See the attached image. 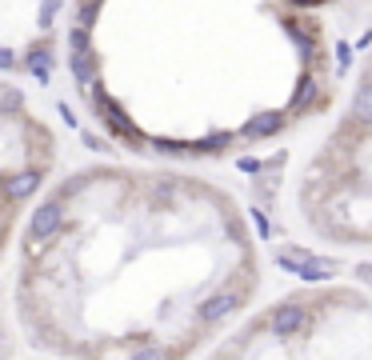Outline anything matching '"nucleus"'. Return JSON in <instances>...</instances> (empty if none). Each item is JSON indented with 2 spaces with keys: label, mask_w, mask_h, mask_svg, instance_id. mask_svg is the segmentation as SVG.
<instances>
[{
  "label": "nucleus",
  "mask_w": 372,
  "mask_h": 360,
  "mask_svg": "<svg viewBox=\"0 0 372 360\" xmlns=\"http://www.w3.org/2000/svg\"><path fill=\"white\" fill-rule=\"evenodd\" d=\"M300 216L324 245L372 248V49L300 177Z\"/></svg>",
  "instance_id": "1"
},
{
  "label": "nucleus",
  "mask_w": 372,
  "mask_h": 360,
  "mask_svg": "<svg viewBox=\"0 0 372 360\" xmlns=\"http://www.w3.org/2000/svg\"><path fill=\"white\" fill-rule=\"evenodd\" d=\"M129 360H168V357H164L161 348H136Z\"/></svg>",
  "instance_id": "6"
},
{
  "label": "nucleus",
  "mask_w": 372,
  "mask_h": 360,
  "mask_svg": "<svg viewBox=\"0 0 372 360\" xmlns=\"http://www.w3.org/2000/svg\"><path fill=\"white\" fill-rule=\"evenodd\" d=\"M8 60H13V56H8V49H0V68L8 65Z\"/></svg>",
  "instance_id": "7"
},
{
  "label": "nucleus",
  "mask_w": 372,
  "mask_h": 360,
  "mask_svg": "<svg viewBox=\"0 0 372 360\" xmlns=\"http://www.w3.org/2000/svg\"><path fill=\"white\" fill-rule=\"evenodd\" d=\"M216 360H372V293L300 288L268 304Z\"/></svg>",
  "instance_id": "2"
},
{
  "label": "nucleus",
  "mask_w": 372,
  "mask_h": 360,
  "mask_svg": "<svg viewBox=\"0 0 372 360\" xmlns=\"http://www.w3.org/2000/svg\"><path fill=\"white\" fill-rule=\"evenodd\" d=\"M60 220H65V208H60V200H49V204H40L33 216V240H49L52 232L60 229Z\"/></svg>",
  "instance_id": "3"
},
{
  "label": "nucleus",
  "mask_w": 372,
  "mask_h": 360,
  "mask_svg": "<svg viewBox=\"0 0 372 360\" xmlns=\"http://www.w3.org/2000/svg\"><path fill=\"white\" fill-rule=\"evenodd\" d=\"M72 72H76V81H81V84L92 81V72H97V65H92V52H72Z\"/></svg>",
  "instance_id": "5"
},
{
  "label": "nucleus",
  "mask_w": 372,
  "mask_h": 360,
  "mask_svg": "<svg viewBox=\"0 0 372 360\" xmlns=\"http://www.w3.org/2000/svg\"><path fill=\"white\" fill-rule=\"evenodd\" d=\"M36 184H40V172H36V168H24V172H17V177L4 180V193H8L13 200H24Z\"/></svg>",
  "instance_id": "4"
}]
</instances>
